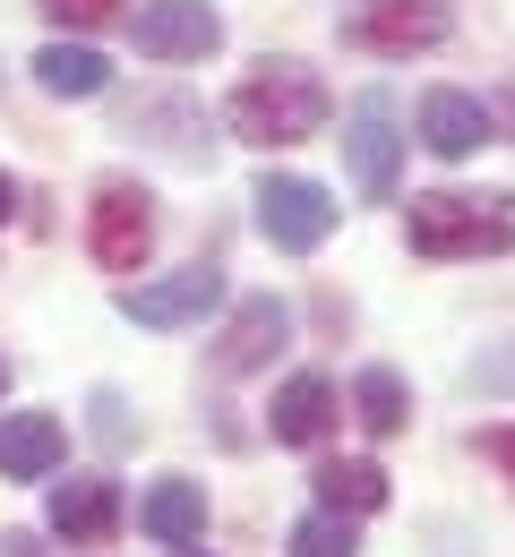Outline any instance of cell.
<instances>
[{"label":"cell","instance_id":"cb8c5ba5","mask_svg":"<svg viewBox=\"0 0 515 557\" xmlns=\"http://www.w3.org/2000/svg\"><path fill=\"white\" fill-rule=\"evenodd\" d=\"M0 557H44V541L35 532H0Z\"/></svg>","mask_w":515,"mask_h":557},{"label":"cell","instance_id":"6da1fadb","mask_svg":"<svg viewBox=\"0 0 515 557\" xmlns=\"http://www.w3.org/2000/svg\"><path fill=\"white\" fill-rule=\"evenodd\" d=\"M327 112H335V95H327V77L309 70V61H293V52H267L258 70L232 86V103H223V129L241 146H301L327 129Z\"/></svg>","mask_w":515,"mask_h":557},{"label":"cell","instance_id":"9c48e42d","mask_svg":"<svg viewBox=\"0 0 515 557\" xmlns=\"http://www.w3.org/2000/svg\"><path fill=\"white\" fill-rule=\"evenodd\" d=\"M121 515H130V506H121V481H95V472H86V481H52V497H44V523H52L70 549H103V541L121 532Z\"/></svg>","mask_w":515,"mask_h":557},{"label":"cell","instance_id":"e0dca14e","mask_svg":"<svg viewBox=\"0 0 515 557\" xmlns=\"http://www.w3.org/2000/svg\"><path fill=\"white\" fill-rule=\"evenodd\" d=\"M353 412H361L369 437H395L404 412H413V395H404V377H395V369H361V377H353Z\"/></svg>","mask_w":515,"mask_h":557},{"label":"cell","instance_id":"ffe728a7","mask_svg":"<svg viewBox=\"0 0 515 557\" xmlns=\"http://www.w3.org/2000/svg\"><path fill=\"white\" fill-rule=\"evenodd\" d=\"M86 412H95V437H103V455H121V446L138 437V420H130V404H121L112 386H95V404H86Z\"/></svg>","mask_w":515,"mask_h":557},{"label":"cell","instance_id":"277c9868","mask_svg":"<svg viewBox=\"0 0 515 557\" xmlns=\"http://www.w3.org/2000/svg\"><path fill=\"white\" fill-rule=\"evenodd\" d=\"M455 35V9L446 0H361L344 17V44H361L378 61H413V52H439Z\"/></svg>","mask_w":515,"mask_h":557},{"label":"cell","instance_id":"d6986e66","mask_svg":"<svg viewBox=\"0 0 515 557\" xmlns=\"http://www.w3.org/2000/svg\"><path fill=\"white\" fill-rule=\"evenodd\" d=\"M464 386H473V395H490V404H499V395H515V344H490L473 369H464Z\"/></svg>","mask_w":515,"mask_h":557},{"label":"cell","instance_id":"603a6c76","mask_svg":"<svg viewBox=\"0 0 515 557\" xmlns=\"http://www.w3.org/2000/svg\"><path fill=\"white\" fill-rule=\"evenodd\" d=\"M481 112H490V129H507V146H515V77H507V86H490Z\"/></svg>","mask_w":515,"mask_h":557},{"label":"cell","instance_id":"3957f363","mask_svg":"<svg viewBox=\"0 0 515 557\" xmlns=\"http://www.w3.org/2000/svg\"><path fill=\"white\" fill-rule=\"evenodd\" d=\"M86 249H95V267H112V275H138L155 249V198L130 181V172H112V181H95V198H86Z\"/></svg>","mask_w":515,"mask_h":557},{"label":"cell","instance_id":"83f0119b","mask_svg":"<svg viewBox=\"0 0 515 557\" xmlns=\"http://www.w3.org/2000/svg\"><path fill=\"white\" fill-rule=\"evenodd\" d=\"M0 77H9V70H0Z\"/></svg>","mask_w":515,"mask_h":557},{"label":"cell","instance_id":"4316f807","mask_svg":"<svg viewBox=\"0 0 515 557\" xmlns=\"http://www.w3.org/2000/svg\"><path fill=\"white\" fill-rule=\"evenodd\" d=\"M181 557H198V549H181Z\"/></svg>","mask_w":515,"mask_h":557},{"label":"cell","instance_id":"30bf717a","mask_svg":"<svg viewBox=\"0 0 515 557\" xmlns=\"http://www.w3.org/2000/svg\"><path fill=\"white\" fill-rule=\"evenodd\" d=\"M284 335H293V309H284L275 292H249V300L232 309L223 344H216V369L223 377H249V369H267V360L284 351Z\"/></svg>","mask_w":515,"mask_h":557},{"label":"cell","instance_id":"7402d4cb","mask_svg":"<svg viewBox=\"0 0 515 557\" xmlns=\"http://www.w3.org/2000/svg\"><path fill=\"white\" fill-rule=\"evenodd\" d=\"M481 455H490V463H499V472L515 481V420H499V429H481Z\"/></svg>","mask_w":515,"mask_h":557},{"label":"cell","instance_id":"7c38bea8","mask_svg":"<svg viewBox=\"0 0 515 557\" xmlns=\"http://www.w3.org/2000/svg\"><path fill=\"white\" fill-rule=\"evenodd\" d=\"M70 455V429L52 412H0V481H52Z\"/></svg>","mask_w":515,"mask_h":557},{"label":"cell","instance_id":"9a60e30c","mask_svg":"<svg viewBox=\"0 0 515 557\" xmlns=\"http://www.w3.org/2000/svg\"><path fill=\"white\" fill-rule=\"evenodd\" d=\"M26 70H35V86H44V95H61V103H86V95H103V86H112L103 52H95V44H70V35H61V44H44Z\"/></svg>","mask_w":515,"mask_h":557},{"label":"cell","instance_id":"4fadbf2b","mask_svg":"<svg viewBox=\"0 0 515 557\" xmlns=\"http://www.w3.org/2000/svg\"><path fill=\"white\" fill-rule=\"evenodd\" d=\"M267 429H275V446H318V437L335 429V377H318V369L284 377V386H275Z\"/></svg>","mask_w":515,"mask_h":557},{"label":"cell","instance_id":"8992f818","mask_svg":"<svg viewBox=\"0 0 515 557\" xmlns=\"http://www.w3.org/2000/svg\"><path fill=\"white\" fill-rule=\"evenodd\" d=\"M249 207H258V232H267L284 258H309V249H327V232H335V198H327L318 181H301V172H267Z\"/></svg>","mask_w":515,"mask_h":557},{"label":"cell","instance_id":"5b68a950","mask_svg":"<svg viewBox=\"0 0 515 557\" xmlns=\"http://www.w3.org/2000/svg\"><path fill=\"white\" fill-rule=\"evenodd\" d=\"M344 163H353V189L369 207L395 198V172H404V138H395V95L387 86H361L353 112H344Z\"/></svg>","mask_w":515,"mask_h":557},{"label":"cell","instance_id":"d4e9b609","mask_svg":"<svg viewBox=\"0 0 515 557\" xmlns=\"http://www.w3.org/2000/svg\"><path fill=\"white\" fill-rule=\"evenodd\" d=\"M9 214H17V181L0 172V223H9Z\"/></svg>","mask_w":515,"mask_h":557},{"label":"cell","instance_id":"5bb4252c","mask_svg":"<svg viewBox=\"0 0 515 557\" xmlns=\"http://www.w3.org/2000/svg\"><path fill=\"white\" fill-rule=\"evenodd\" d=\"M138 523H147L163 549H198V541H207V488L198 481H155L147 506H138Z\"/></svg>","mask_w":515,"mask_h":557},{"label":"cell","instance_id":"7a4b0ae2","mask_svg":"<svg viewBox=\"0 0 515 557\" xmlns=\"http://www.w3.org/2000/svg\"><path fill=\"white\" fill-rule=\"evenodd\" d=\"M404 232H413V258H499L515 249V198H473V189H430V198H413L404 214Z\"/></svg>","mask_w":515,"mask_h":557},{"label":"cell","instance_id":"8fae6325","mask_svg":"<svg viewBox=\"0 0 515 557\" xmlns=\"http://www.w3.org/2000/svg\"><path fill=\"white\" fill-rule=\"evenodd\" d=\"M490 138H499V129H490L481 95H464V86H430V95H421V146H430L439 163H464V154H481Z\"/></svg>","mask_w":515,"mask_h":557},{"label":"cell","instance_id":"ba28073f","mask_svg":"<svg viewBox=\"0 0 515 557\" xmlns=\"http://www.w3.org/2000/svg\"><path fill=\"white\" fill-rule=\"evenodd\" d=\"M130 35H138L147 61H207L223 44V17L207 0H147V9L130 17Z\"/></svg>","mask_w":515,"mask_h":557},{"label":"cell","instance_id":"52a82bcc","mask_svg":"<svg viewBox=\"0 0 515 557\" xmlns=\"http://www.w3.org/2000/svg\"><path fill=\"white\" fill-rule=\"evenodd\" d=\"M223 309V275L198 258V267H181V275H155V283H130L121 292V318L130 326H155V335H172V326H207Z\"/></svg>","mask_w":515,"mask_h":557},{"label":"cell","instance_id":"44dd1931","mask_svg":"<svg viewBox=\"0 0 515 557\" xmlns=\"http://www.w3.org/2000/svg\"><path fill=\"white\" fill-rule=\"evenodd\" d=\"M52 26H70V35H86V26H112L121 17V0H35Z\"/></svg>","mask_w":515,"mask_h":557},{"label":"cell","instance_id":"484cf974","mask_svg":"<svg viewBox=\"0 0 515 557\" xmlns=\"http://www.w3.org/2000/svg\"><path fill=\"white\" fill-rule=\"evenodd\" d=\"M0 395H9V351H0Z\"/></svg>","mask_w":515,"mask_h":557},{"label":"cell","instance_id":"ac0fdd59","mask_svg":"<svg viewBox=\"0 0 515 557\" xmlns=\"http://www.w3.org/2000/svg\"><path fill=\"white\" fill-rule=\"evenodd\" d=\"M293 557H361V541H353V515L309 506V515L293 523Z\"/></svg>","mask_w":515,"mask_h":557},{"label":"cell","instance_id":"2e32d148","mask_svg":"<svg viewBox=\"0 0 515 557\" xmlns=\"http://www.w3.org/2000/svg\"><path fill=\"white\" fill-rule=\"evenodd\" d=\"M318 506H327V515H378V506H387V472H378L369 455L318 463Z\"/></svg>","mask_w":515,"mask_h":557}]
</instances>
